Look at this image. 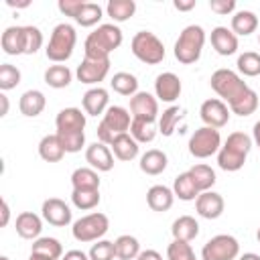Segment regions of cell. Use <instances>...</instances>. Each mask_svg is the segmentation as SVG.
I'll use <instances>...</instances> for the list:
<instances>
[{
	"label": "cell",
	"instance_id": "1",
	"mask_svg": "<svg viewBox=\"0 0 260 260\" xmlns=\"http://www.w3.org/2000/svg\"><path fill=\"white\" fill-rule=\"evenodd\" d=\"M122 30L116 24H100L93 32L87 35L83 53L85 59H110V53L122 45Z\"/></svg>",
	"mask_w": 260,
	"mask_h": 260
},
{
	"label": "cell",
	"instance_id": "2",
	"mask_svg": "<svg viewBox=\"0 0 260 260\" xmlns=\"http://www.w3.org/2000/svg\"><path fill=\"white\" fill-rule=\"evenodd\" d=\"M203 45H205V30L199 24H189L181 30L175 43V59L183 65H191L199 61Z\"/></svg>",
	"mask_w": 260,
	"mask_h": 260
},
{
	"label": "cell",
	"instance_id": "3",
	"mask_svg": "<svg viewBox=\"0 0 260 260\" xmlns=\"http://www.w3.org/2000/svg\"><path fill=\"white\" fill-rule=\"evenodd\" d=\"M75 43H77V32L71 24L67 22H59L53 32H51V39H49V45L45 49L47 53V59H51L53 63H65L71 55H73V49H75Z\"/></svg>",
	"mask_w": 260,
	"mask_h": 260
},
{
	"label": "cell",
	"instance_id": "4",
	"mask_svg": "<svg viewBox=\"0 0 260 260\" xmlns=\"http://www.w3.org/2000/svg\"><path fill=\"white\" fill-rule=\"evenodd\" d=\"M209 83H211V89H213V91L221 98V102H225L228 106L234 104L240 95H244V93L250 89L248 83H246L236 71H232V69H217V71H213Z\"/></svg>",
	"mask_w": 260,
	"mask_h": 260
},
{
	"label": "cell",
	"instance_id": "5",
	"mask_svg": "<svg viewBox=\"0 0 260 260\" xmlns=\"http://www.w3.org/2000/svg\"><path fill=\"white\" fill-rule=\"evenodd\" d=\"M130 49H132V55L146 63V65H156L165 59V45L162 41L150 32V30H140L132 37V43H130Z\"/></svg>",
	"mask_w": 260,
	"mask_h": 260
},
{
	"label": "cell",
	"instance_id": "6",
	"mask_svg": "<svg viewBox=\"0 0 260 260\" xmlns=\"http://www.w3.org/2000/svg\"><path fill=\"white\" fill-rule=\"evenodd\" d=\"M110 228V219L106 213H100V211H93V213H87L83 217H79L73 228H71V234L77 242H98L100 238L106 236Z\"/></svg>",
	"mask_w": 260,
	"mask_h": 260
},
{
	"label": "cell",
	"instance_id": "7",
	"mask_svg": "<svg viewBox=\"0 0 260 260\" xmlns=\"http://www.w3.org/2000/svg\"><path fill=\"white\" fill-rule=\"evenodd\" d=\"M240 256V242L230 234H217L205 242L201 260H236Z\"/></svg>",
	"mask_w": 260,
	"mask_h": 260
},
{
	"label": "cell",
	"instance_id": "8",
	"mask_svg": "<svg viewBox=\"0 0 260 260\" xmlns=\"http://www.w3.org/2000/svg\"><path fill=\"white\" fill-rule=\"evenodd\" d=\"M219 148H221V136H219L217 128L201 126L189 138V152L195 158H207V156L219 152Z\"/></svg>",
	"mask_w": 260,
	"mask_h": 260
},
{
	"label": "cell",
	"instance_id": "9",
	"mask_svg": "<svg viewBox=\"0 0 260 260\" xmlns=\"http://www.w3.org/2000/svg\"><path fill=\"white\" fill-rule=\"evenodd\" d=\"M230 108L225 102L217 100V98H211V100H205L199 108V116L203 120L205 126H211V128H223L230 120Z\"/></svg>",
	"mask_w": 260,
	"mask_h": 260
},
{
	"label": "cell",
	"instance_id": "10",
	"mask_svg": "<svg viewBox=\"0 0 260 260\" xmlns=\"http://www.w3.org/2000/svg\"><path fill=\"white\" fill-rule=\"evenodd\" d=\"M108 71H110V59H83L77 65L75 75L81 83L93 85V83L104 81Z\"/></svg>",
	"mask_w": 260,
	"mask_h": 260
},
{
	"label": "cell",
	"instance_id": "11",
	"mask_svg": "<svg viewBox=\"0 0 260 260\" xmlns=\"http://www.w3.org/2000/svg\"><path fill=\"white\" fill-rule=\"evenodd\" d=\"M41 213H43V219L55 228H65L71 223V209L69 205L63 201V199H57V197H49L43 201V207H41Z\"/></svg>",
	"mask_w": 260,
	"mask_h": 260
},
{
	"label": "cell",
	"instance_id": "12",
	"mask_svg": "<svg viewBox=\"0 0 260 260\" xmlns=\"http://www.w3.org/2000/svg\"><path fill=\"white\" fill-rule=\"evenodd\" d=\"M130 112H132V118L154 122L158 116V102L148 91H138L130 98Z\"/></svg>",
	"mask_w": 260,
	"mask_h": 260
},
{
	"label": "cell",
	"instance_id": "13",
	"mask_svg": "<svg viewBox=\"0 0 260 260\" xmlns=\"http://www.w3.org/2000/svg\"><path fill=\"white\" fill-rule=\"evenodd\" d=\"M85 160L91 169L100 171V173H108L114 167V152L108 144L104 142H93L85 148Z\"/></svg>",
	"mask_w": 260,
	"mask_h": 260
},
{
	"label": "cell",
	"instance_id": "14",
	"mask_svg": "<svg viewBox=\"0 0 260 260\" xmlns=\"http://www.w3.org/2000/svg\"><path fill=\"white\" fill-rule=\"evenodd\" d=\"M102 124H104L114 136L126 134V132L130 130V124H132V114H130L126 108H122V106H110V108L106 110L104 118H102Z\"/></svg>",
	"mask_w": 260,
	"mask_h": 260
},
{
	"label": "cell",
	"instance_id": "15",
	"mask_svg": "<svg viewBox=\"0 0 260 260\" xmlns=\"http://www.w3.org/2000/svg\"><path fill=\"white\" fill-rule=\"evenodd\" d=\"M223 207H225L223 197H221L219 193L211 191V189L199 193V197L195 199V209H197V213H199L201 217H205V219H217V217L223 213Z\"/></svg>",
	"mask_w": 260,
	"mask_h": 260
},
{
	"label": "cell",
	"instance_id": "16",
	"mask_svg": "<svg viewBox=\"0 0 260 260\" xmlns=\"http://www.w3.org/2000/svg\"><path fill=\"white\" fill-rule=\"evenodd\" d=\"M181 89H183L181 79L171 71L160 73L156 77V81H154V93H156V98L160 102H169V104L175 102L181 95Z\"/></svg>",
	"mask_w": 260,
	"mask_h": 260
},
{
	"label": "cell",
	"instance_id": "17",
	"mask_svg": "<svg viewBox=\"0 0 260 260\" xmlns=\"http://www.w3.org/2000/svg\"><path fill=\"white\" fill-rule=\"evenodd\" d=\"M57 134L65 132H83L85 128V114L79 108H63L55 118Z\"/></svg>",
	"mask_w": 260,
	"mask_h": 260
},
{
	"label": "cell",
	"instance_id": "18",
	"mask_svg": "<svg viewBox=\"0 0 260 260\" xmlns=\"http://www.w3.org/2000/svg\"><path fill=\"white\" fill-rule=\"evenodd\" d=\"M211 47L221 55V57H228V55H234L238 51V37L234 35L232 28L228 26H215L211 30Z\"/></svg>",
	"mask_w": 260,
	"mask_h": 260
},
{
	"label": "cell",
	"instance_id": "19",
	"mask_svg": "<svg viewBox=\"0 0 260 260\" xmlns=\"http://www.w3.org/2000/svg\"><path fill=\"white\" fill-rule=\"evenodd\" d=\"M108 102H110V98H108V89H104V87H100V85L87 89V91L83 93V98H81L83 110H85V114H89V116L106 114V110L110 108Z\"/></svg>",
	"mask_w": 260,
	"mask_h": 260
},
{
	"label": "cell",
	"instance_id": "20",
	"mask_svg": "<svg viewBox=\"0 0 260 260\" xmlns=\"http://www.w3.org/2000/svg\"><path fill=\"white\" fill-rule=\"evenodd\" d=\"M16 234L24 240H37L43 230V219L32 211H22L16 215Z\"/></svg>",
	"mask_w": 260,
	"mask_h": 260
},
{
	"label": "cell",
	"instance_id": "21",
	"mask_svg": "<svg viewBox=\"0 0 260 260\" xmlns=\"http://www.w3.org/2000/svg\"><path fill=\"white\" fill-rule=\"evenodd\" d=\"M173 201H175V193L165 185H152L146 191V203L152 211H169L173 207Z\"/></svg>",
	"mask_w": 260,
	"mask_h": 260
},
{
	"label": "cell",
	"instance_id": "22",
	"mask_svg": "<svg viewBox=\"0 0 260 260\" xmlns=\"http://www.w3.org/2000/svg\"><path fill=\"white\" fill-rule=\"evenodd\" d=\"M47 106V98L43 91L39 89H28L20 95V102H18V108H20V114L26 116V118H35L39 116Z\"/></svg>",
	"mask_w": 260,
	"mask_h": 260
},
{
	"label": "cell",
	"instance_id": "23",
	"mask_svg": "<svg viewBox=\"0 0 260 260\" xmlns=\"http://www.w3.org/2000/svg\"><path fill=\"white\" fill-rule=\"evenodd\" d=\"M110 148H112V152H114V156L118 158V160H124V162H128V160H134L136 156H138V142L126 132V134H118L116 138H114V142L110 144Z\"/></svg>",
	"mask_w": 260,
	"mask_h": 260
},
{
	"label": "cell",
	"instance_id": "24",
	"mask_svg": "<svg viewBox=\"0 0 260 260\" xmlns=\"http://www.w3.org/2000/svg\"><path fill=\"white\" fill-rule=\"evenodd\" d=\"M0 43L6 55H24V26H8Z\"/></svg>",
	"mask_w": 260,
	"mask_h": 260
},
{
	"label": "cell",
	"instance_id": "25",
	"mask_svg": "<svg viewBox=\"0 0 260 260\" xmlns=\"http://www.w3.org/2000/svg\"><path fill=\"white\" fill-rule=\"evenodd\" d=\"M171 234L175 240H181V242H191L199 236V223L195 217L191 215H181L173 221V228H171Z\"/></svg>",
	"mask_w": 260,
	"mask_h": 260
},
{
	"label": "cell",
	"instance_id": "26",
	"mask_svg": "<svg viewBox=\"0 0 260 260\" xmlns=\"http://www.w3.org/2000/svg\"><path fill=\"white\" fill-rule=\"evenodd\" d=\"M65 154V148L61 146V140L57 134H47L39 142V156L47 162H59Z\"/></svg>",
	"mask_w": 260,
	"mask_h": 260
},
{
	"label": "cell",
	"instance_id": "27",
	"mask_svg": "<svg viewBox=\"0 0 260 260\" xmlns=\"http://www.w3.org/2000/svg\"><path fill=\"white\" fill-rule=\"evenodd\" d=\"M167 154L158 148H150L140 156V171L146 175H160L167 169Z\"/></svg>",
	"mask_w": 260,
	"mask_h": 260
},
{
	"label": "cell",
	"instance_id": "28",
	"mask_svg": "<svg viewBox=\"0 0 260 260\" xmlns=\"http://www.w3.org/2000/svg\"><path fill=\"white\" fill-rule=\"evenodd\" d=\"M258 28V16L252 10H238L232 16V30L238 37H248Z\"/></svg>",
	"mask_w": 260,
	"mask_h": 260
},
{
	"label": "cell",
	"instance_id": "29",
	"mask_svg": "<svg viewBox=\"0 0 260 260\" xmlns=\"http://www.w3.org/2000/svg\"><path fill=\"white\" fill-rule=\"evenodd\" d=\"M187 173L191 175V179H193L195 187L199 189V193H203V191H209V189L215 185V171H213L209 165H203V162H199V165L191 167Z\"/></svg>",
	"mask_w": 260,
	"mask_h": 260
},
{
	"label": "cell",
	"instance_id": "30",
	"mask_svg": "<svg viewBox=\"0 0 260 260\" xmlns=\"http://www.w3.org/2000/svg\"><path fill=\"white\" fill-rule=\"evenodd\" d=\"M30 252L41 254V256L51 258V260H59L63 256V246L57 238H37L30 246Z\"/></svg>",
	"mask_w": 260,
	"mask_h": 260
},
{
	"label": "cell",
	"instance_id": "31",
	"mask_svg": "<svg viewBox=\"0 0 260 260\" xmlns=\"http://www.w3.org/2000/svg\"><path fill=\"white\" fill-rule=\"evenodd\" d=\"M110 85H112V89H114L116 93H120V95H130V98H132L134 93H138V79H136V75H132V73H128V71H118V73H114Z\"/></svg>",
	"mask_w": 260,
	"mask_h": 260
},
{
	"label": "cell",
	"instance_id": "32",
	"mask_svg": "<svg viewBox=\"0 0 260 260\" xmlns=\"http://www.w3.org/2000/svg\"><path fill=\"white\" fill-rule=\"evenodd\" d=\"M73 189H100V177L98 171L91 167H79L71 175Z\"/></svg>",
	"mask_w": 260,
	"mask_h": 260
},
{
	"label": "cell",
	"instance_id": "33",
	"mask_svg": "<svg viewBox=\"0 0 260 260\" xmlns=\"http://www.w3.org/2000/svg\"><path fill=\"white\" fill-rule=\"evenodd\" d=\"M173 193H175V197H179L181 201H195V199L199 197V189L195 187V183H193V179H191L189 173H181V175L175 179V183H173Z\"/></svg>",
	"mask_w": 260,
	"mask_h": 260
},
{
	"label": "cell",
	"instance_id": "34",
	"mask_svg": "<svg viewBox=\"0 0 260 260\" xmlns=\"http://www.w3.org/2000/svg\"><path fill=\"white\" fill-rule=\"evenodd\" d=\"M106 12L112 20L116 22H124L128 18L134 16L136 12V2L134 0H110L106 6Z\"/></svg>",
	"mask_w": 260,
	"mask_h": 260
},
{
	"label": "cell",
	"instance_id": "35",
	"mask_svg": "<svg viewBox=\"0 0 260 260\" xmlns=\"http://www.w3.org/2000/svg\"><path fill=\"white\" fill-rule=\"evenodd\" d=\"M71 69L67 65H51L47 71H45V83L49 87H55V89H63L71 83Z\"/></svg>",
	"mask_w": 260,
	"mask_h": 260
},
{
	"label": "cell",
	"instance_id": "36",
	"mask_svg": "<svg viewBox=\"0 0 260 260\" xmlns=\"http://www.w3.org/2000/svg\"><path fill=\"white\" fill-rule=\"evenodd\" d=\"M114 246H116V258L120 260H136V256L140 254V242L130 234L116 238Z\"/></svg>",
	"mask_w": 260,
	"mask_h": 260
},
{
	"label": "cell",
	"instance_id": "37",
	"mask_svg": "<svg viewBox=\"0 0 260 260\" xmlns=\"http://www.w3.org/2000/svg\"><path fill=\"white\" fill-rule=\"evenodd\" d=\"M228 108H230V112L236 114V116H250V114H254L256 108H258V93H256L254 89H248L244 95H240V98H238L234 104H230Z\"/></svg>",
	"mask_w": 260,
	"mask_h": 260
},
{
	"label": "cell",
	"instance_id": "38",
	"mask_svg": "<svg viewBox=\"0 0 260 260\" xmlns=\"http://www.w3.org/2000/svg\"><path fill=\"white\" fill-rule=\"evenodd\" d=\"M71 203L77 209H93L100 203V189H73L71 191Z\"/></svg>",
	"mask_w": 260,
	"mask_h": 260
},
{
	"label": "cell",
	"instance_id": "39",
	"mask_svg": "<svg viewBox=\"0 0 260 260\" xmlns=\"http://www.w3.org/2000/svg\"><path fill=\"white\" fill-rule=\"evenodd\" d=\"M244 162H246V156H244V154L234 152V150H230V148H225V146H221L219 152H217V165H219V169H223V171H228V173L240 171V169L244 167Z\"/></svg>",
	"mask_w": 260,
	"mask_h": 260
},
{
	"label": "cell",
	"instance_id": "40",
	"mask_svg": "<svg viewBox=\"0 0 260 260\" xmlns=\"http://www.w3.org/2000/svg\"><path fill=\"white\" fill-rule=\"evenodd\" d=\"M130 136H132L138 144H140V142H152L154 136H156L154 122H146V120L132 118V124H130Z\"/></svg>",
	"mask_w": 260,
	"mask_h": 260
},
{
	"label": "cell",
	"instance_id": "41",
	"mask_svg": "<svg viewBox=\"0 0 260 260\" xmlns=\"http://www.w3.org/2000/svg\"><path fill=\"white\" fill-rule=\"evenodd\" d=\"M183 116H185V114H183V110H181L179 106L167 108V110L162 112V116L158 118V130H160V134H162V136H171Z\"/></svg>",
	"mask_w": 260,
	"mask_h": 260
},
{
	"label": "cell",
	"instance_id": "42",
	"mask_svg": "<svg viewBox=\"0 0 260 260\" xmlns=\"http://www.w3.org/2000/svg\"><path fill=\"white\" fill-rule=\"evenodd\" d=\"M238 71L246 77L260 75V55L254 51H246L238 57Z\"/></svg>",
	"mask_w": 260,
	"mask_h": 260
},
{
	"label": "cell",
	"instance_id": "43",
	"mask_svg": "<svg viewBox=\"0 0 260 260\" xmlns=\"http://www.w3.org/2000/svg\"><path fill=\"white\" fill-rule=\"evenodd\" d=\"M100 20H102V6L95 2H85L81 12L75 18V22L81 26H95Z\"/></svg>",
	"mask_w": 260,
	"mask_h": 260
},
{
	"label": "cell",
	"instance_id": "44",
	"mask_svg": "<svg viewBox=\"0 0 260 260\" xmlns=\"http://www.w3.org/2000/svg\"><path fill=\"white\" fill-rule=\"evenodd\" d=\"M167 260H197V256L189 242L173 240L167 248Z\"/></svg>",
	"mask_w": 260,
	"mask_h": 260
},
{
	"label": "cell",
	"instance_id": "45",
	"mask_svg": "<svg viewBox=\"0 0 260 260\" xmlns=\"http://www.w3.org/2000/svg\"><path fill=\"white\" fill-rule=\"evenodd\" d=\"M223 146L230 148V150H234V152H240V154L248 156V152H250V148H252V138H250L248 134H244V132H232V134L225 138Z\"/></svg>",
	"mask_w": 260,
	"mask_h": 260
},
{
	"label": "cell",
	"instance_id": "46",
	"mask_svg": "<svg viewBox=\"0 0 260 260\" xmlns=\"http://www.w3.org/2000/svg\"><path fill=\"white\" fill-rule=\"evenodd\" d=\"M18 83H20V71H18V67L10 65V63H2L0 65V89L2 91H8V89H14Z\"/></svg>",
	"mask_w": 260,
	"mask_h": 260
},
{
	"label": "cell",
	"instance_id": "47",
	"mask_svg": "<svg viewBox=\"0 0 260 260\" xmlns=\"http://www.w3.org/2000/svg\"><path fill=\"white\" fill-rule=\"evenodd\" d=\"M43 47V32L41 28L28 24L24 26V55H35Z\"/></svg>",
	"mask_w": 260,
	"mask_h": 260
},
{
	"label": "cell",
	"instance_id": "48",
	"mask_svg": "<svg viewBox=\"0 0 260 260\" xmlns=\"http://www.w3.org/2000/svg\"><path fill=\"white\" fill-rule=\"evenodd\" d=\"M116 258V246L110 240H98V244L89 250V260H114Z\"/></svg>",
	"mask_w": 260,
	"mask_h": 260
},
{
	"label": "cell",
	"instance_id": "49",
	"mask_svg": "<svg viewBox=\"0 0 260 260\" xmlns=\"http://www.w3.org/2000/svg\"><path fill=\"white\" fill-rule=\"evenodd\" d=\"M57 136H59L65 152H79L85 144V132H65V134H57Z\"/></svg>",
	"mask_w": 260,
	"mask_h": 260
},
{
	"label": "cell",
	"instance_id": "50",
	"mask_svg": "<svg viewBox=\"0 0 260 260\" xmlns=\"http://www.w3.org/2000/svg\"><path fill=\"white\" fill-rule=\"evenodd\" d=\"M83 0H59V10L65 14V16H71L73 20L77 18V14L81 12V8H83Z\"/></svg>",
	"mask_w": 260,
	"mask_h": 260
},
{
	"label": "cell",
	"instance_id": "51",
	"mask_svg": "<svg viewBox=\"0 0 260 260\" xmlns=\"http://www.w3.org/2000/svg\"><path fill=\"white\" fill-rule=\"evenodd\" d=\"M209 8L215 14H232L236 10V0H209Z\"/></svg>",
	"mask_w": 260,
	"mask_h": 260
},
{
	"label": "cell",
	"instance_id": "52",
	"mask_svg": "<svg viewBox=\"0 0 260 260\" xmlns=\"http://www.w3.org/2000/svg\"><path fill=\"white\" fill-rule=\"evenodd\" d=\"M195 0H175L173 2V6L177 8V10H181V12H187V10H193L195 8Z\"/></svg>",
	"mask_w": 260,
	"mask_h": 260
},
{
	"label": "cell",
	"instance_id": "53",
	"mask_svg": "<svg viewBox=\"0 0 260 260\" xmlns=\"http://www.w3.org/2000/svg\"><path fill=\"white\" fill-rule=\"evenodd\" d=\"M63 260H89V254H85L81 250H69V252H65Z\"/></svg>",
	"mask_w": 260,
	"mask_h": 260
},
{
	"label": "cell",
	"instance_id": "54",
	"mask_svg": "<svg viewBox=\"0 0 260 260\" xmlns=\"http://www.w3.org/2000/svg\"><path fill=\"white\" fill-rule=\"evenodd\" d=\"M136 260H162V256H160L156 250H142V252L136 256Z\"/></svg>",
	"mask_w": 260,
	"mask_h": 260
},
{
	"label": "cell",
	"instance_id": "55",
	"mask_svg": "<svg viewBox=\"0 0 260 260\" xmlns=\"http://www.w3.org/2000/svg\"><path fill=\"white\" fill-rule=\"evenodd\" d=\"M8 219H10V207H8L6 199H2V221H0V225L2 228L8 225Z\"/></svg>",
	"mask_w": 260,
	"mask_h": 260
},
{
	"label": "cell",
	"instance_id": "56",
	"mask_svg": "<svg viewBox=\"0 0 260 260\" xmlns=\"http://www.w3.org/2000/svg\"><path fill=\"white\" fill-rule=\"evenodd\" d=\"M6 4L12 6V8H26L30 2L28 0H6Z\"/></svg>",
	"mask_w": 260,
	"mask_h": 260
},
{
	"label": "cell",
	"instance_id": "57",
	"mask_svg": "<svg viewBox=\"0 0 260 260\" xmlns=\"http://www.w3.org/2000/svg\"><path fill=\"white\" fill-rule=\"evenodd\" d=\"M252 138H254V142H256V146L260 148V120L254 124V130H252Z\"/></svg>",
	"mask_w": 260,
	"mask_h": 260
},
{
	"label": "cell",
	"instance_id": "58",
	"mask_svg": "<svg viewBox=\"0 0 260 260\" xmlns=\"http://www.w3.org/2000/svg\"><path fill=\"white\" fill-rule=\"evenodd\" d=\"M0 102H2V110H0V116H6L8 114V98L4 93H0Z\"/></svg>",
	"mask_w": 260,
	"mask_h": 260
},
{
	"label": "cell",
	"instance_id": "59",
	"mask_svg": "<svg viewBox=\"0 0 260 260\" xmlns=\"http://www.w3.org/2000/svg\"><path fill=\"white\" fill-rule=\"evenodd\" d=\"M238 260H260V256L254 254V252H246V254H242Z\"/></svg>",
	"mask_w": 260,
	"mask_h": 260
},
{
	"label": "cell",
	"instance_id": "60",
	"mask_svg": "<svg viewBox=\"0 0 260 260\" xmlns=\"http://www.w3.org/2000/svg\"><path fill=\"white\" fill-rule=\"evenodd\" d=\"M28 260H51V258H45V256H41V254H32V252H30Z\"/></svg>",
	"mask_w": 260,
	"mask_h": 260
},
{
	"label": "cell",
	"instance_id": "61",
	"mask_svg": "<svg viewBox=\"0 0 260 260\" xmlns=\"http://www.w3.org/2000/svg\"><path fill=\"white\" fill-rule=\"evenodd\" d=\"M256 238H258V242H260V228H258V232H256Z\"/></svg>",
	"mask_w": 260,
	"mask_h": 260
},
{
	"label": "cell",
	"instance_id": "62",
	"mask_svg": "<svg viewBox=\"0 0 260 260\" xmlns=\"http://www.w3.org/2000/svg\"><path fill=\"white\" fill-rule=\"evenodd\" d=\"M0 260H10V258L8 256H0Z\"/></svg>",
	"mask_w": 260,
	"mask_h": 260
},
{
	"label": "cell",
	"instance_id": "63",
	"mask_svg": "<svg viewBox=\"0 0 260 260\" xmlns=\"http://www.w3.org/2000/svg\"><path fill=\"white\" fill-rule=\"evenodd\" d=\"M258 45H260V35H258Z\"/></svg>",
	"mask_w": 260,
	"mask_h": 260
}]
</instances>
